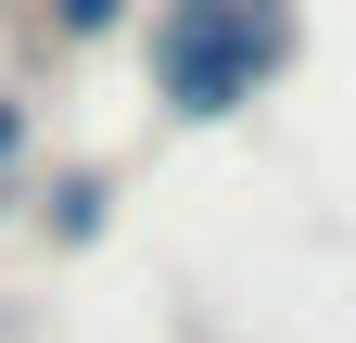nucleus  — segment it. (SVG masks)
Returning <instances> with one entry per match:
<instances>
[{
	"mask_svg": "<svg viewBox=\"0 0 356 343\" xmlns=\"http://www.w3.org/2000/svg\"><path fill=\"white\" fill-rule=\"evenodd\" d=\"M140 64L178 127H229L305 64V0H165Z\"/></svg>",
	"mask_w": 356,
	"mask_h": 343,
	"instance_id": "1",
	"label": "nucleus"
},
{
	"mask_svg": "<svg viewBox=\"0 0 356 343\" xmlns=\"http://www.w3.org/2000/svg\"><path fill=\"white\" fill-rule=\"evenodd\" d=\"M102 217H115V178H89V165H76V178H51V242H89Z\"/></svg>",
	"mask_w": 356,
	"mask_h": 343,
	"instance_id": "2",
	"label": "nucleus"
},
{
	"mask_svg": "<svg viewBox=\"0 0 356 343\" xmlns=\"http://www.w3.org/2000/svg\"><path fill=\"white\" fill-rule=\"evenodd\" d=\"M127 0H51V38H115Z\"/></svg>",
	"mask_w": 356,
	"mask_h": 343,
	"instance_id": "3",
	"label": "nucleus"
}]
</instances>
